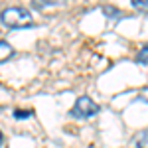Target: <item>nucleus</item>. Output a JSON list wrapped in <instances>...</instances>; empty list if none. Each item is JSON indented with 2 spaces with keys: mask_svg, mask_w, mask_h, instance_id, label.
I'll list each match as a JSON object with an SVG mask.
<instances>
[{
  "mask_svg": "<svg viewBox=\"0 0 148 148\" xmlns=\"http://www.w3.org/2000/svg\"><path fill=\"white\" fill-rule=\"evenodd\" d=\"M0 20H2L4 26H8V28H30V26H34L32 14L26 10V8H16V6L6 8V10L2 12Z\"/></svg>",
  "mask_w": 148,
  "mask_h": 148,
  "instance_id": "obj_1",
  "label": "nucleus"
},
{
  "mask_svg": "<svg viewBox=\"0 0 148 148\" xmlns=\"http://www.w3.org/2000/svg\"><path fill=\"white\" fill-rule=\"evenodd\" d=\"M97 113H99V105L93 103V99L89 97H79L71 109V116H75V119H89Z\"/></svg>",
  "mask_w": 148,
  "mask_h": 148,
  "instance_id": "obj_2",
  "label": "nucleus"
},
{
  "mask_svg": "<svg viewBox=\"0 0 148 148\" xmlns=\"http://www.w3.org/2000/svg\"><path fill=\"white\" fill-rule=\"evenodd\" d=\"M12 56H14L12 46L6 44V42H0V61H6V59H10Z\"/></svg>",
  "mask_w": 148,
  "mask_h": 148,
  "instance_id": "obj_3",
  "label": "nucleus"
},
{
  "mask_svg": "<svg viewBox=\"0 0 148 148\" xmlns=\"http://www.w3.org/2000/svg\"><path fill=\"white\" fill-rule=\"evenodd\" d=\"M136 148H148V128L136 134Z\"/></svg>",
  "mask_w": 148,
  "mask_h": 148,
  "instance_id": "obj_4",
  "label": "nucleus"
},
{
  "mask_svg": "<svg viewBox=\"0 0 148 148\" xmlns=\"http://www.w3.org/2000/svg\"><path fill=\"white\" fill-rule=\"evenodd\" d=\"M136 61L138 63H142V65H148V44L140 51H138V56H136Z\"/></svg>",
  "mask_w": 148,
  "mask_h": 148,
  "instance_id": "obj_5",
  "label": "nucleus"
},
{
  "mask_svg": "<svg viewBox=\"0 0 148 148\" xmlns=\"http://www.w3.org/2000/svg\"><path fill=\"white\" fill-rule=\"evenodd\" d=\"M132 6H134L136 10L148 12V0H132Z\"/></svg>",
  "mask_w": 148,
  "mask_h": 148,
  "instance_id": "obj_6",
  "label": "nucleus"
},
{
  "mask_svg": "<svg viewBox=\"0 0 148 148\" xmlns=\"http://www.w3.org/2000/svg\"><path fill=\"white\" fill-rule=\"evenodd\" d=\"M14 116H16V119H28V116H32V113H30V111H16Z\"/></svg>",
  "mask_w": 148,
  "mask_h": 148,
  "instance_id": "obj_7",
  "label": "nucleus"
},
{
  "mask_svg": "<svg viewBox=\"0 0 148 148\" xmlns=\"http://www.w3.org/2000/svg\"><path fill=\"white\" fill-rule=\"evenodd\" d=\"M56 2H46V0H40V2H34L36 8H46V6H53Z\"/></svg>",
  "mask_w": 148,
  "mask_h": 148,
  "instance_id": "obj_8",
  "label": "nucleus"
},
{
  "mask_svg": "<svg viewBox=\"0 0 148 148\" xmlns=\"http://www.w3.org/2000/svg\"><path fill=\"white\" fill-rule=\"evenodd\" d=\"M0 144H2V134H0Z\"/></svg>",
  "mask_w": 148,
  "mask_h": 148,
  "instance_id": "obj_9",
  "label": "nucleus"
}]
</instances>
